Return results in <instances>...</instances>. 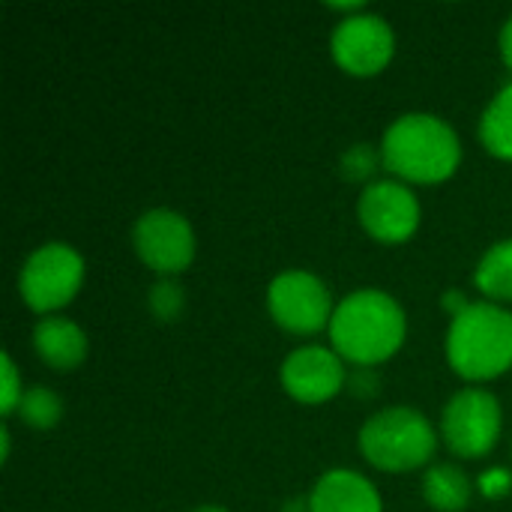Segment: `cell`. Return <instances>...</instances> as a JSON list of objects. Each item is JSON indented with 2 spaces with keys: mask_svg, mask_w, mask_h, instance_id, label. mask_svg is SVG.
Listing matches in <instances>:
<instances>
[{
  "mask_svg": "<svg viewBox=\"0 0 512 512\" xmlns=\"http://www.w3.org/2000/svg\"><path fill=\"white\" fill-rule=\"evenodd\" d=\"M330 54L336 66L351 78H375L390 66L396 54V33L387 18L360 12L336 24L330 36Z\"/></svg>",
  "mask_w": 512,
  "mask_h": 512,
  "instance_id": "cell-9",
  "label": "cell"
},
{
  "mask_svg": "<svg viewBox=\"0 0 512 512\" xmlns=\"http://www.w3.org/2000/svg\"><path fill=\"white\" fill-rule=\"evenodd\" d=\"M357 219L372 240L384 246H402L417 234L423 207L408 183L375 180L360 192Z\"/></svg>",
  "mask_w": 512,
  "mask_h": 512,
  "instance_id": "cell-10",
  "label": "cell"
},
{
  "mask_svg": "<svg viewBox=\"0 0 512 512\" xmlns=\"http://www.w3.org/2000/svg\"><path fill=\"white\" fill-rule=\"evenodd\" d=\"M474 285L492 303H512V237L495 243L474 270Z\"/></svg>",
  "mask_w": 512,
  "mask_h": 512,
  "instance_id": "cell-16",
  "label": "cell"
},
{
  "mask_svg": "<svg viewBox=\"0 0 512 512\" xmlns=\"http://www.w3.org/2000/svg\"><path fill=\"white\" fill-rule=\"evenodd\" d=\"M480 492H483L486 498L498 501V498H504V495H510L512 492V477L507 471H489V474L480 477Z\"/></svg>",
  "mask_w": 512,
  "mask_h": 512,
  "instance_id": "cell-21",
  "label": "cell"
},
{
  "mask_svg": "<svg viewBox=\"0 0 512 512\" xmlns=\"http://www.w3.org/2000/svg\"><path fill=\"white\" fill-rule=\"evenodd\" d=\"M363 459L384 474H408L432 462L438 432L429 417L408 405H393L372 414L360 429Z\"/></svg>",
  "mask_w": 512,
  "mask_h": 512,
  "instance_id": "cell-4",
  "label": "cell"
},
{
  "mask_svg": "<svg viewBox=\"0 0 512 512\" xmlns=\"http://www.w3.org/2000/svg\"><path fill=\"white\" fill-rule=\"evenodd\" d=\"M0 360H3V402H0L3 408H0V414L3 417H12L18 411L21 399H24V384H21V375H18L15 360L9 354H3Z\"/></svg>",
  "mask_w": 512,
  "mask_h": 512,
  "instance_id": "cell-20",
  "label": "cell"
},
{
  "mask_svg": "<svg viewBox=\"0 0 512 512\" xmlns=\"http://www.w3.org/2000/svg\"><path fill=\"white\" fill-rule=\"evenodd\" d=\"M504 429V411L495 393L483 387L459 390L441 414V435L453 456L459 459H483L489 456Z\"/></svg>",
  "mask_w": 512,
  "mask_h": 512,
  "instance_id": "cell-6",
  "label": "cell"
},
{
  "mask_svg": "<svg viewBox=\"0 0 512 512\" xmlns=\"http://www.w3.org/2000/svg\"><path fill=\"white\" fill-rule=\"evenodd\" d=\"M480 141L495 159L512 162V81L486 105L480 117Z\"/></svg>",
  "mask_w": 512,
  "mask_h": 512,
  "instance_id": "cell-15",
  "label": "cell"
},
{
  "mask_svg": "<svg viewBox=\"0 0 512 512\" xmlns=\"http://www.w3.org/2000/svg\"><path fill=\"white\" fill-rule=\"evenodd\" d=\"M498 45H501V60H504V66L512 72V15L507 18V24H504V30H501V39H498Z\"/></svg>",
  "mask_w": 512,
  "mask_h": 512,
  "instance_id": "cell-23",
  "label": "cell"
},
{
  "mask_svg": "<svg viewBox=\"0 0 512 512\" xmlns=\"http://www.w3.org/2000/svg\"><path fill=\"white\" fill-rule=\"evenodd\" d=\"M15 414L21 417L24 426L36 432H51L63 417V399L48 387H30L24 390V399Z\"/></svg>",
  "mask_w": 512,
  "mask_h": 512,
  "instance_id": "cell-17",
  "label": "cell"
},
{
  "mask_svg": "<svg viewBox=\"0 0 512 512\" xmlns=\"http://www.w3.org/2000/svg\"><path fill=\"white\" fill-rule=\"evenodd\" d=\"M147 303H150L153 318H159V321H177L180 312H183V306H186V291H183V285L177 279H159L150 288Z\"/></svg>",
  "mask_w": 512,
  "mask_h": 512,
  "instance_id": "cell-18",
  "label": "cell"
},
{
  "mask_svg": "<svg viewBox=\"0 0 512 512\" xmlns=\"http://www.w3.org/2000/svg\"><path fill=\"white\" fill-rule=\"evenodd\" d=\"M309 512H384L378 489L351 468H333L309 492Z\"/></svg>",
  "mask_w": 512,
  "mask_h": 512,
  "instance_id": "cell-12",
  "label": "cell"
},
{
  "mask_svg": "<svg viewBox=\"0 0 512 512\" xmlns=\"http://www.w3.org/2000/svg\"><path fill=\"white\" fill-rule=\"evenodd\" d=\"M267 312L279 330L291 336H315L330 330L333 297L330 288L309 270H285L267 288Z\"/></svg>",
  "mask_w": 512,
  "mask_h": 512,
  "instance_id": "cell-7",
  "label": "cell"
},
{
  "mask_svg": "<svg viewBox=\"0 0 512 512\" xmlns=\"http://www.w3.org/2000/svg\"><path fill=\"white\" fill-rule=\"evenodd\" d=\"M348 363L324 345H303L282 360V390L303 405H324L348 384Z\"/></svg>",
  "mask_w": 512,
  "mask_h": 512,
  "instance_id": "cell-11",
  "label": "cell"
},
{
  "mask_svg": "<svg viewBox=\"0 0 512 512\" xmlns=\"http://www.w3.org/2000/svg\"><path fill=\"white\" fill-rule=\"evenodd\" d=\"M132 246L141 264H147L162 279H174L195 261V228L192 222L168 207H153L138 216L132 228Z\"/></svg>",
  "mask_w": 512,
  "mask_h": 512,
  "instance_id": "cell-8",
  "label": "cell"
},
{
  "mask_svg": "<svg viewBox=\"0 0 512 512\" xmlns=\"http://www.w3.org/2000/svg\"><path fill=\"white\" fill-rule=\"evenodd\" d=\"M441 306H444V312H447L450 318H456V315H462L471 303L465 300V294H459V291H447V294H444V300H441Z\"/></svg>",
  "mask_w": 512,
  "mask_h": 512,
  "instance_id": "cell-22",
  "label": "cell"
},
{
  "mask_svg": "<svg viewBox=\"0 0 512 512\" xmlns=\"http://www.w3.org/2000/svg\"><path fill=\"white\" fill-rule=\"evenodd\" d=\"M381 162H384L381 159V147L375 150L372 144H354L342 156V174L348 180H369L378 171Z\"/></svg>",
  "mask_w": 512,
  "mask_h": 512,
  "instance_id": "cell-19",
  "label": "cell"
},
{
  "mask_svg": "<svg viewBox=\"0 0 512 512\" xmlns=\"http://www.w3.org/2000/svg\"><path fill=\"white\" fill-rule=\"evenodd\" d=\"M423 498L432 510L438 512H462L468 510L474 498V486L468 474L450 462L432 465L423 477Z\"/></svg>",
  "mask_w": 512,
  "mask_h": 512,
  "instance_id": "cell-14",
  "label": "cell"
},
{
  "mask_svg": "<svg viewBox=\"0 0 512 512\" xmlns=\"http://www.w3.org/2000/svg\"><path fill=\"white\" fill-rule=\"evenodd\" d=\"M33 351L48 369L72 372L87 360L90 342H87V333L75 321L63 315H48V318H39V324L33 327Z\"/></svg>",
  "mask_w": 512,
  "mask_h": 512,
  "instance_id": "cell-13",
  "label": "cell"
},
{
  "mask_svg": "<svg viewBox=\"0 0 512 512\" xmlns=\"http://www.w3.org/2000/svg\"><path fill=\"white\" fill-rule=\"evenodd\" d=\"M192 512H228L225 507H198V510H192Z\"/></svg>",
  "mask_w": 512,
  "mask_h": 512,
  "instance_id": "cell-25",
  "label": "cell"
},
{
  "mask_svg": "<svg viewBox=\"0 0 512 512\" xmlns=\"http://www.w3.org/2000/svg\"><path fill=\"white\" fill-rule=\"evenodd\" d=\"M447 363L465 381H492L512 369V312L498 303H471L447 327Z\"/></svg>",
  "mask_w": 512,
  "mask_h": 512,
  "instance_id": "cell-3",
  "label": "cell"
},
{
  "mask_svg": "<svg viewBox=\"0 0 512 512\" xmlns=\"http://www.w3.org/2000/svg\"><path fill=\"white\" fill-rule=\"evenodd\" d=\"M84 285V258L69 243H45L24 261L18 273V294L24 306L42 318L69 306Z\"/></svg>",
  "mask_w": 512,
  "mask_h": 512,
  "instance_id": "cell-5",
  "label": "cell"
},
{
  "mask_svg": "<svg viewBox=\"0 0 512 512\" xmlns=\"http://www.w3.org/2000/svg\"><path fill=\"white\" fill-rule=\"evenodd\" d=\"M0 441H3V453H0V462L6 465V462H9V453H12V441H9V429H6V426L0 429Z\"/></svg>",
  "mask_w": 512,
  "mask_h": 512,
  "instance_id": "cell-24",
  "label": "cell"
},
{
  "mask_svg": "<svg viewBox=\"0 0 512 512\" xmlns=\"http://www.w3.org/2000/svg\"><path fill=\"white\" fill-rule=\"evenodd\" d=\"M381 159L396 180L435 186L459 171L462 141L447 120L426 111H411L387 126Z\"/></svg>",
  "mask_w": 512,
  "mask_h": 512,
  "instance_id": "cell-2",
  "label": "cell"
},
{
  "mask_svg": "<svg viewBox=\"0 0 512 512\" xmlns=\"http://www.w3.org/2000/svg\"><path fill=\"white\" fill-rule=\"evenodd\" d=\"M330 348L357 369H375L393 360L408 336V318L396 297L381 288H360L336 303L330 321Z\"/></svg>",
  "mask_w": 512,
  "mask_h": 512,
  "instance_id": "cell-1",
  "label": "cell"
}]
</instances>
